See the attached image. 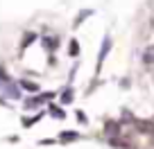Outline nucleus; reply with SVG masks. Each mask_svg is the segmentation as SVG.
Here are the masks:
<instances>
[{
	"instance_id": "16",
	"label": "nucleus",
	"mask_w": 154,
	"mask_h": 149,
	"mask_svg": "<svg viewBox=\"0 0 154 149\" xmlns=\"http://www.w3.org/2000/svg\"><path fill=\"white\" fill-rule=\"evenodd\" d=\"M75 115H77V120H79V124H86V122H88V118L84 115V111H82V109H77Z\"/></svg>"
},
{
	"instance_id": "8",
	"label": "nucleus",
	"mask_w": 154,
	"mask_h": 149,
	"mask_svg": "<svg viewBox=\"0 0 154 149\" xmlns=\"http://www.w3.org/2000/svg\"><path fill=\"white\" fill-rule=\"evenodd\" d=\"M48 115L50 118H54V120H66V111H63V106L61 104H52V102H50L48 104Z\"/></svg>"
},
{
	"instance_id": "17",
	"label": "nucleus",
	"mask_w": 154,
	"mask_h": 149,
	"mask_svg": "<svg viewBox=\"0 0 154 149\" xmlns=\"http://www.w3.org/2000/svg\"><path fill=\"white\" fill-rule=\"evenodd\" d=\"M59 140L57 138H43V140H38V145H57Z\"/></svg>"
},
{
	"instance_id": "9",
	"label": "nucleus",
	"mask_w": 154,
	"mask_h": 149,
	"mask_svg": "<svg viewBox=\"0 0 154 149\" xmlns=\"http://www.w3.org/2000/svg\"><path fill=\"white\" fill-rule=\"evenodd\" d=\"M82 136H79V131H68V129H63L61 133L57 136V140L61 145H68V142H75V140H79Z\"/></svg>"
},
{
	"instance_id": "5",
	"label": "nucleus",
	"mask_w": 154,
	"mask_h": 149,
	"mask_svg": "<svg viewBox=\"0 0 154 149\" xmlns=\"http://www.w3.org/2000/svg\"><path fill=\"white\" fill-rule=\"evenodd\" d=\"M41 45H43L48 52H57V48L61 45V41H59L57 34H48V36H41Z\"/></svg>"
},
{
	"instance_id": "12",
	"label": "nucleus",
	"mask_w": 154,
	"mask_h": 149,
	"mask_svg": "<svg viewBox=\"0 0 154 149\" xmlns=\"http://www.w3.org/2000/svg\"><path fill=\"white\" fill-rule=\"evenodd\" d=\"M91 16H93V9H82L79 14H77V18H75V23H72V27H79V25H82L86 18H91Z\"/></svg>"
},
{
	"instance_id": "18",
	"label": "nucleus",
	"mask_w": 154,
	"mask_h": 149,
	"mask_svg": "<svg viewBox=\"0 0 154 149\" xmlns=\"http://www.w3.org/2000/svg\"><path fill=\"white\" fill-rule=\"evenodd\" d=\"M152 48H154V45H152Z\"/></svg>"
},
{
	"instance_id": "7",
	"label": "nucleus",
	"mask_w": 154,
	"mask_h": 149,
	"mask_svg": "<svg viewBox=\"0 0 154 149\" xmlns=\"http://www.w3.org/2000/svg\"><path fill=\"white\" fill-rule=\"evenodd\" d=\"M45 115H48V111H38V113H34V115H25L23 120H20V124H23L25 129H29V127H34L36 122H41Z\"/></svg>"
},
{
	"instance_id": "1",
	"label": "nucleus",
	"mask_w": 154,
	"mask_h": 149,
	"mask_svg": "<svg viewBox=\"0 0 154 149\" xmlns=\"http://www.w3.org/2000/svg\"><path fill=\"white\" fill-rule=\"evenodd\" d=\"M0 95L7 97L9 102H20L23 100V88H20L18 79H11V82L0 84Z\"/></svg>"
},
{
	"instance_id": "3",
	"label": "nucleus",
	"mask_w": 154,
	"mask_h": 149,
	"mask_svg": "<svg viewBox=\"0 0 154 149\" xmlns=\"http://www.w3.org/2000/svg\"><path fill=\"white\" fill-rule=\"evenodd\" d=\"M104 136H106V138L122 136V122L120 120H106L104 122Z\"/></svg>"
},
{
	"instance_id": "10",
	"label": "nucleus",
	"mask_w": 154,
	"mask_h": 149,
	"mask_svg": "<svg viewBox=\"0 0 154 149\" xmlns=\"http://www.w3.org/2000/svg\"><path fill=\"white\" fill-rule=\"evenodd\" d=\"M18 84H20V88L23 91H27V93H41V86H38V82H32V79H25V77H20L18 79Z\"/></svg>"
},
{
	"instance_id": "4",
	"label": "nucleus",
	"mask_w": 154,
	"mask_h": 149,
	"mask_svg": "<svg viewBox=\"0 0 154 149\" xmlns=\"http://www.w3.org/2000/svg\"><path fill=\"white\" fill-rule=\"evenodd\" d=\"M45 102H43V97H41V93H34V95H29V97H25L23 100V109L25 111H38L41 106H43Z\"/></svg>"
},
{
	"instance_id": "11",
	"label": "nucleus",
	"mask_w": 154,
	"mask_h": 149,
	"mask_svg": "<svg viewBox=\"0 0 154 149\" xmlns=\"http://www.w3.org/2000/svg\"><path fill=\"white\" fill-rule=\"evenodd\" d=\"M36 41H38V34L36 32H25L23 41H20V52H25V50H27L32 43H36Z\"/></svg>"
},
{
	"instance_id": "14",
	"label": "nucleus",
	"mask_w": 154,
	"mask_h": 149,
	"mask_svg": "<svg viewBox=\"0 0 154 149\" xmlns=\"http://www.w3.org/2000/svg\"><path fill=\"white\" fill-rule=\"evenodd\" d=\"M120 122H127V124H134V122H136V118L131 115V111H129V109H122V113H120Z\"/></svg>"
},
{
	"instance_id": "13",
	"label": "nucleus",
	"mask_w": 154,
	"mask_h": 149,
	"mask_svg": "<svg viewBox=\"0 0 154 149\" xmlns=\"http://www.w3.org/2000/svg\"><path fill=\"white\" fill-rule=\"evenodd\" d=\"M68 57L70 59L79 57V43H77V39H70V43H68Z\"/></svg>"
},
{
	"instance_id": "2",
	"label": "nucleus",
	"mask_w": 154,
	"mask_h": 149,
	"mask_svg": "<svg viewBox=\"0 0 154 149\" xmlns=\"http://www.w3.org/2000/svg\"><path fill=\"white\" fill-rule=\"evenodd\" d=\"M111 45H113V41H111V36L106 34L104 39H102V45H100V52H97V63H95V75H100L102 72V66H104V59L106 54L111 52Z\"/></svg>"
},
{
	"instance_id": "6",
	"label": "nucleus",
	"mask_w": 154,
	"mask_h": 149,
	"mask_svg": "<svg viewBox=\"0 0 154 149\" xmlns=\"http://www.w3.org/2000/svg\"><path fill=\"white\" fill-rule=\"evenodd\" d=\"M72 100H75V88H72V84H66V86L59 91V102L66 106V104H70Z\"/></svg>"
},
{
	"instance_id": "15",
	"label": "nucleus",
	"mask_w": 154,
	"mask_h": 149,
	"mask_svg": "<svg viewBox=\"0 0 154 149\" xmlns=\"http://www.w3.org/2000/svg\"><path fill=\"white\" fill-rule=\"evenodd\" d=\"M143 63H145V66H154V48L145 50V54H143Z\"/></svg>"
}]
</instances>
